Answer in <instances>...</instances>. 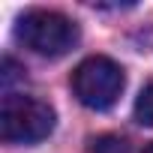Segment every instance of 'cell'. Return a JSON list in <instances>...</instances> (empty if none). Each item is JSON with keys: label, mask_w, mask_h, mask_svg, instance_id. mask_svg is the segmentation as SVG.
<instances>
[{"label": "cell", "mask_w": 153, "mask_h": 153, "mask_svg": "<svg viewBox=\"0 0 153 153\" xmlns=\"http://www.w3.org/2000/svg\"><path fill=\"white\" fill-rule=\"evenodd\" d=\"M54 129V108L27 93H6L0 105V135L6 144H36Z\"/></svg>", "instance_id": "1"}, {"label": "cell", "mask_w": 153, "mask_h": 153, "mask_svg": "<svg viewBox=\"0 0 153 153\" xmlns=\"http://www.w3.org/2000/svg\"><path fill=\"white\" fill-rule=\"evenodd\" d=\"M93 153H126V141L114 135H102L93 141Z\"/></svg>", "instance_id": "5"}, {"label": "cell", "mask_w": 153, "mask_h": 153, "mask_svg": "<svg viewBox=\"0 0 153 153\" xmlns=\"http://www.w3.org/2000/svg\"><path fill=\"white\" fill-rule=\"evenodd\" d=\"M135 120L144 126H153V81L144 84V90L135 99Z\"/></svg>", "instance_id": "4"}, {"label": "cell", "mask_w": 153, "mask_h": 153, "mask_svg": "<svg viewBox=\"0 0 153 153\" xmlns=\"http://www.w3.org/2000/svg\"><path fill=\"white\" fill-rule=\"evenodd\" d=\"M15 36L42 57H60L78 42V24L54 9H30L18 18Z\"/></svg>", "instance_id": "2"}, {"label": "cell", "mask_w": 153, "mask_h": 153, "mask_svg": "<svg viewBox=\"0 0 153 153\" xmlns=\"http://www.w3.org/2000/svg\"><path fill=\"white\" fill-rule=\"evenodd\" d=\"M126 84L123 69L111 60V57H87L78 63V69L72 72V93L78 96L81 105L93 108V111H105L111 108Z\"/></svg>", "instance_id": "3"}, {"label": "cell", "mask_w": 153, "mask_h": 153, "mask_svg": "<svg viewBox=\"0 0 153 153\" xmlns=\"http://www.w3.org/2000/svg\"><path fill=\"white\" fill-rule=\"evenodd\" d=\"M144 153H153V141H150V144H147V147H144Z\"/></svg>", "instance_id": "6"}]
</instances>
